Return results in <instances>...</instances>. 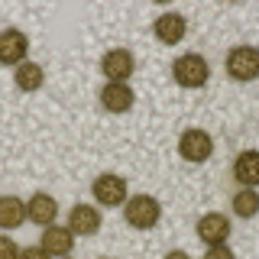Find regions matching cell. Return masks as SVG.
<instances>
[{
  "label": "cell",
  "instance_id": "6da1fadb",
  "mask_svg": "<svg viewBox=\"0 0 259 259\" xmlns=\"http://www.w3.org/2000/svg\"><path fill=\"white\" fill-rule=\"evenodd\" d=\"M172 78H175V84H178V88L198 91V88H204V84H207V78H210V65H207L204 55H198V52H185V55H178V59L172 62Z\"/></svg>",
  "mask_w": 259,
  "mask_h": 259
},
{
  "label": "cell",
  "instance_id": "7a4b0ae2",
  "mask_svg": "<svg viewBox=\"0 0 259 259\" xmlns=\"http://www.w3.org/2000/svg\"><path fill=\"white\" fill-rule=\"evenodd\" d=\"M123 221L133 230H152L162 221V204L152 194H130L123 204Z\"/></svg>",
  "mask_w": 259,
  "mask_h": 259
},
{
  "label": "cell",
  "instance_id": "3957f363",
  "mask_svg": "<svg viewBox=\"0 0 259 259\" xmlns=\"http://www.w3.org/2000/svg\"><path fill=\"white\" fill-rule=\"evenodd\" d=\"M227 75L240 84H249V81L259 78V49L256 46H233L224 59Z\"/></svg>",
  "mask_w": 259,
  "mask_h": 259
},
{
  "label": "cell",
  "instance_id": "277c9868",
  "mask_svg": "<svg viewBox=\"0 0 259 259\" xmlns=\"http://www.w3.org/2000/svg\"><path fill=\"white\" fill-rule=\"evenodd\" d=\"M178 156H182L185 162H191V165L207 162L210 156H214V136H210L207 130H201V126L182 130V136H178Z\"/></svg>",
  "mask_w": 259,
  "mask_h": 259
},
{
  "label": "cell",
  "instance_id": "5b68a950",
  "mask_svg": "<svg viewBox=\"0 0 259 259\" xmlns=\"http://www.w3.org/2000/svg\"><path fill=\"white\" fill-rule=\"evenodd\" d=\"M91 194H94L97 207H123L126 198H130L126 178L117 175V172H104L91 182Z\"/></svg>",
  "mask_w": 259,
  "mask_h": 259
},
{
  "label": "cell",
  "instance_id": "8992f818",
  "mask_svg": "<svg viewBox=\"0 0 259 259\" xmlns=\"http://www.w3.org/2000/svg\"><path fill=\"white\" fill-rule=\"evenodd\" d=\"M133 71H136V59H133V52L123 49V46L107 49V52L101 55V75L107 81H120V84H126V78H133Z\"/></svg>",
  "mask_w": 259,
  "mask_h": 259
},
{
  "label": "cell",
  "instance_id": "52a82bcc",
  "mask_svg": "<svg viewBox=\"0 0 259 259\" xmlns=\"http://www.w3.org/2000/svg\"><path fill=\"white\" fill-rule=\"evenodd\" d=\"M29 55V36L23 29L16 26H7L0 29V65H10V68H16V65H23Z\"/></svg>",
  "mask_w": 259,
  "mask_h": 259
},
{
  "label": "cell",
  "instance_id": "ba28073f",
  "mask_svg": "<svg viewBox=\"0 0 259 259\" xmlns=\"http://www.w3.org/2000/svg\"><path fill=\"white\" fill-rule=\"evenodd\" d=\"M194 233H198V240L204 243V246H221V243L230 240V217L217 214V210L201 214L198 224H194Z\"/></svg>",
  "mask_w": 259,
  "mask_h": 259
},
{
  "label": "cell",
  "instance_id": "9c48e42d",
  "mask_svg": "<svg viewBox=\"0 0 259 259\" xmlns=\"http://www.w3.org/2000/svg\"><path fill=\"white\" fill-rule=\"evenodd\" d=\"M97 101L107 113H130L136 104V91L130 84H120V81H107L97 94Z\"/></svg>",
  "mask_w": 259,
  "mask_h": 259
},
{
  "label": "cell",
  "instance_id": "30bf717a",
  "mask_svg": "<svg viewBox=\"0 0 259 259\" xmlns=\"http://www.w3.org/2000/svg\"><path fill=\"white\" fill-rule=\"evenodd\" d=\"M152 36H156L162 46H178L185 36H188V20H185L182 13L168 10V13L156 16V23H152Z\"/></svg>",
  "mask_w": 259,
  "mask_h": 259
},
{
  "label": "cell",
  "instance_id": "8fae6325",
  "mask_svg": "<svg viewBox=\"0 0 259 259\" xmlns=\"http://www.w3.org/2000/svg\"><path fill=\"white\" fill-rule=\"evenodd\" d=\"M39 246L46 249L52 259H65L71 253V246H75V233H71V227L68 224H52V227H46L42 230V237H39Z\"/></svg>",
  "mask_w": 259,
  "mask_h": 259
},
{
  "label": "cell",
  "instance_id": "7c38bea8",
  "mask_svg": "<svg viewBox=\"0 0 259 259\" xmlns=\"http://www.w3.org/2000/svg\"><path fill=\"white\" fill-rule=\"evenodd\" d=\"M101 207L97 204H78L68 210V227H71V233H78V237H94L97 230H101Z\"/></svg>",
  "mask_w": 259,
  "mask_h": 259
},
{
  "label": "cell",
  "instance_id": "4fadbf2b",
  "mask_svg": "<svg viewBox=\"0 0 259 259\" xmlns=\"http://www.w3.org/2000/svg\"><path fill=\"white\" fill-rule=\"evenodd\" d=\"M55 217H59V201H55L52 194L36 191L26 201V221H32L36 227H42V230H46V227L55 224Z\"/></svg>",
  "mask_w": 259,
  "mask_h": 259
},
{
  "label": "cell",
  "instance_id": "5bb4252c",
  "mask_svg": "<svg viewBox=\"0 0 259 259\" xmlns=\"http://www.w3.org/2000/svg\"><path fill=\"white\" fill-rule=\"evenodd\" d=\"M233 178L243 188H259V149H243L233 159Z\"/></svg>",
  "mask_w": 259,
  "mask_h": 259
},
{
  "label": "cell",
  "instance_id": "9a60e30c",
  "mask_svg": "<svg viewBox=\"0 0 259 259\" xmlns=\"http://www.w3.org/2000/svg\"><path fill=\"white\" fill-rule=\"evenodd\" d=\"M13 84L20 88V91H26V94H32V91H39V88L46 84V68L39 62H23V65H16L13 68Z\"/></svg>",
  "mask_w": 259,
  "mask_h": 259
},
{
  "label": "cell",
  "instance_id": "2e32d148",
  "mask_svg": "<svg viewBox=\"0 0 259 259\" xmlns=\"http://www.w3.org/2000/svg\"><path fill=\"white\" fill-rule=\"evenodd\" d=\"M26 224V201L16 194H4L0 198V230H16Z\"/></svg>",
  "mask_w": 259,
  "mask_h": 259
},
{
  "label": "cell",
  "instance_id": "e0dca14e",
  "mask_svg": "<svg viewBox=\"0 0 259 259\" xmlns=\"http://www.w3.org/2000/svg\"><path fill=\"white\" fill-rule=\"evenodd\" d=\"M230 207H233V217H240V221L256 217L259 214V191L256 188H240L237 194H233Z\"/></svg>",
  "mask_w": 259,
  "mask_h": 259
},
{
  "label": "cell",
  "instance_id": "ac0fdd59",
  "mask_svg": "<svg viewBox=\"0 0 259 259\" xmlns=\"http://www.w3.org/2000/svg\"><path fill=\"white\" fill-rule=\"evenodd\" d=\"M0 259H20V246L7 233H0Z\"/></svg>",
  "mask_w": 259,
  "mask_h": 259
},
{
  "label": "cell",
  "instance_id": "d6986e66",
  "mask_svg": "<svg viewBox=\"0 0 259 259\" xmlns=\"http://www.w3.org/2000/svg\"><path fill=\"white\" fill-rule=\"evenodd\" d=\"M204 259H237V253H233L227 243H221V246H207L204 249Z\"/></svg>",
  "mask_w": 259,
  "mask_h": 259
},
{
  "label": "cell",
  "instance_id": "ffe728a7",
  "mask_svg": "<svg viewBox=\"0 0 259 259\" xmlns=\"http://www.w3.org/2000/svg\"><path fill=\"white\" fill-rule=\"evenodd\" d=\"M20 259H52V256L42 246H26V249H20Z\"/></svg>",
  "mask_w": 259,
  "mask_h": 259
},
{
  "label": "cell",
  "instance_id": "44dd1931",
  "mask_svg": "<svg viewBox=\"0 0 259 259\" xmlns=\"http://www.w3.org/2000/svg\"><path fill=\"white\" fill-rule=\"evenodd\" d=\"M162 259H191V256L185 253V249H168V253L162 256Z\"/></svg>",
  "mask_w": 259,
  "mask_h": 259
},
{
  "label": "cell",
  "instance_id": "7402d4cb",
  "mask_svg": "<svg viewBox=\"0 0 259 259\" xmlns=\"http://www.w3.org/2000/svg\"><path fill=\"white\" fill-rule=\"evenodd\" d=\"M97 259H107V256H97Z\"/></svg>",
  "mask_w": 259,
  "mask_h": 259
},
{
  "label": "cell",
  "instance_id": "603a6c76",
  "mask_svg": "<svg viewBox=\"0 0 259 259\" xmlns=\"http://www.w3.org/2000/svg\"><path fill=\"white\" fill-rule=\"evenodd\" d=\"M65 259H68V256H65Z\"/></svg>",
  "mask_w": 259,
  "mask_h": 259
}]
</instances>
